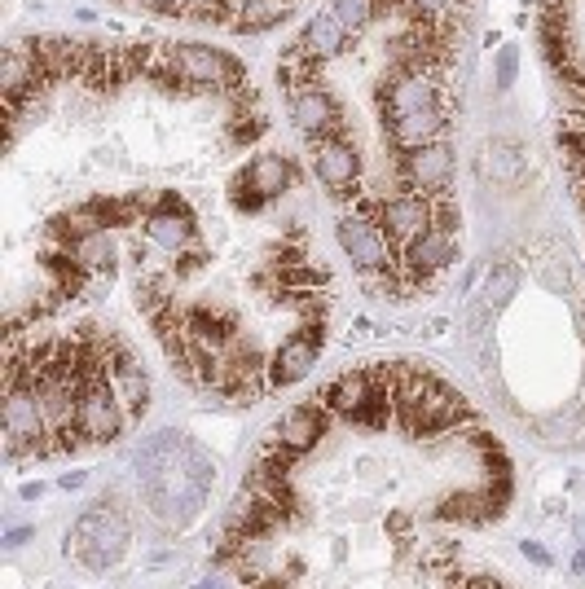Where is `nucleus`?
Segmentation results:
<instances>
[{
    "instance_id": "obj_19",
    "label": "nucleus",
    "mask_w": 585,
    "mask_h": 589,
    "mask_svg": "<svg viewBox=\"0 0 585 589\" xmlns=\"http://www.w3.org/2000/svg\"><path fill=\"white\" fill-rule=\"evenodd\" d=\"M286 9H291V0H238L234 5L238 18L229 22V27L234 31H264V27H273V22H282Z\"/></svg>"
},
{
    "instance_id": "obj_7",
    "label": "nucleus",
    "mask_w": 585,
    "mask_h": 589,
    "mask_svg": "<svg viewBox=\"0 0 585 589\" xmlns=\"http://www.w3.org/2000/svg\"><path fill=\"white\" fill-rule=\"evenodd\" d=\"M361 211L388 233L392 247L418 238L423 229H432V198L427 194H392V198H379V203H366Z\"/></svg>"
},
{
    "instance_id": "obj_24",
    "label": "nucleus",
    "mask_w": 585,
    "mask_h": 589,
    "mask_svg": "<svg viewBox=\"0 0 585 589\" xmlns=\"http://www.w3.org/2000/svg\"><path fill=\"white\" fill-rule=\"evenodd\" d=\"M247 106H238L234 119H229V141H234V146H251V141L264 132V115H260V110H251V115H247Z\"/></svg>"
},
{
    "instance_id": "obj_23",
    "label": "nucleus",
    "mask_w": 585,
    "mask_h": 589,
    "mask_svg": "<svg viewBox=\"0 0 585 589\" xmlns=\"http://www.w3.org/2000/svg\"><path fill=\"white\" fill-rule=\"evenodd\" d=\"M330 14L344 22L348 36H352V31H361L374 14H379V0H330Z\"/></svg>"
},
{
    "instance_id": "obj_13",
    "label": "nucleus",
    "mask_w": 585,
    "mask_h": 589,
    "mask_svg": "<svg viewBox=\"0 0 585 589\" xmlns=\"http://www.w3.org/2000/svg\"><path fill=\"white\" fill-rule=\"evenodd\" d=\"M326 427H330V414L322 405H295V409H286V414L278 418V427L269 431V436H278L286 449H295V453H308L317 440L326 436Z\"/></svg>"
},
{
    "instance_id": "obj_15",
    "label": "nucleus",
    "mask_w": 585,
    "mask_h": 589,
    "mask_svg": "<svg viewBox=\"0 0 585 589\" xmlns=\"http://www.w3.org/2000/svg\"><path fill=\"white\" fill-rule=\"evenodd\" d=\"M304 49L313 53L317 62H326V58H335V53H344V44H348V27L339 22L330 9H322V14H313L308 18V27H304Z\"/></svg>"
},
{
    "instance_id": "obj_5",
    "label": "nucleus",
    "mask_w": 585,
    "mask_h": 589,
    "mask_svg": "<svg viewBox=\"0 0 585 589\" xmlns=\"http://www.w3.org/2000/svg\"><path fill=\"white\" fill-rule=\"evenodd\" d=\"M322 339H326V321H304L291 339H282V348L269 357V392H282V387L300 383L317 365Z\"/></svg>"
},
{
    "instance_id": "obj_4",
    "label": "nucleus",
    "mask_w": 585,
    "mask_h": 589,
    "mask_svg": "<svg viewBox=\"0 0 585 589\" xmlns=\"http://www.w3.org/2000/svg\"><path fill=\"white\" fill-rule=\"evenodd\" d=\"M124 427H128V414H124V405H119L110 379L106 374L88 379L80 392V436L88 444H110V440L124 436Z\"/></svg>"
},
{
    "instance_id": "obj_14",
    "label": "nucleus",
    "mask_w": 585,
    "mask_h": 589,
    "mask_svg": "<svg viewBox=\"0 0 585 589\" xmlns=\"http://www.w3.org/2000/svg\"><path fill=\"white\" fill-rule=\"evenodd\" d=\"M445 106H432V110H414V115H401V119H388V137L396 150H423L432 141L445 137Z\"/></svg>"
},
{
    "instance_id": "obj_9",
    "label": "nucleus",
    "mask_w": 585,
    "mask_h": 589,
    "mask_svg": "<svg viewBox=\"0 0 585 589\" xmlns=\"http://www.w3.org/2000/svg\"><path fill=\"white\" fill-rule=\"evenodd\" d=\"M449 176H454V150L445 141H432L423 150H405L401 154V181H405V194H445Z\"/></svg>"
},
{
    "instance_id": "obj_29",
    "label": "nucleus",
    "mask_w": 585,
    "mask_h": 589,
    "mask_svg": "<svg viewBox=\"0 0 585 589\" xmlns=\"http://www.w3.org/2000/svg\"><path fill=\"white\" fill-rule=\"evenodd\" d=\"M207 264V251H181L176 255V277H190V273H198Z\"/></svg>"
},
{
    "instance_id": "obj_16",
    "label": "nucleus",
    "mask_w": 585,
    "mask_h": 589,
    "mask_svg": "<svg viewBox=\"0 0 585 589\" xmlns=\"http://www.w3.org/2000/svg\"><path fill=\"white\" fill-rule=\"evenodd\" d=\"M238 176H242L247 185H256L264 198H278L286 185H291V163H286L282 154H256V159H251Z\"/></svg>"
},
{
    "instance_id": "obj_18",
    "label": "nucleus",
    "mask_w": 585,
    "mask_h": 589,
    "mask_svg": "<svg viewBox=\"0 0 585 589\" xmlns=\"http://www.w3.org/2000/svg\"><path fill=\"white\" fill-rule=\"evenodd\" d=\"M146 238L154 242V247L181 255V251H190V242H194V220H181V216H146Z\"/></svg>"
},
{
    "instance_id": "obj_3",
    "label": "nucleus",
    "mask_w": 585,
    "mask_h": 589,
    "mask_svg": "<svg viewBox=\"0 0 585 589\" xmlns=\"http://www.w3.org/2000/svg\"><path fill=\"white\" fill-rule=\"evenodd\" d=\"M379 106L388 119L440 106V71L436 66H392V75L379 88Z\"/></svg>"
},
{
    "instance_id": "obj_30",
    "label": "nucleus",
    "mask_w": 585,
    "mask_h": 589,
    "mask_svg": "<svg viewBox=\"0 0 585 589\" xmlns=\"http://www.w3.org/2000/svg\"><path fill=\"white\" fill-rule=\"evenodd\" d=\"M462 589H502V581L498 576H462Z\"/></svg>"
},
{
    "instance_id": "obj_21",
    "label": "nucleus",
    "mask_w": 585,
    "mask_h": 589,
    "mask_svg": "<svg viewBox=\"0 0 585 589\" xmlns=\"http://www.w3.org/2000/svg\"><path fill=\"white\" fill-rule=\"evenodd\" d=\"M80 260L88 264V269H97V273H106L110 277V269H115V247H110V238H106V229H97V233H84L80 242L71 247Z\"/></svg>"
},
{
    "instance_id": "obj_32",
    "label": "nucleus",
    "mask_w": 585,
    "mask_h": 589,
    "mask_svg": "<svg viewBox=\"0 0 585 589\" xmlns=\"http://www.w3.org/2000/svg\"><path fill=\"white\" fill-rule=\"evenodd\" d=\"M27 537H31V528H14V532H9V541H5V546H9V550H18Z\"/></svg>"
},
{
    "instance_id": "obj_17",
    "label": "nucleus",
    "mask_w": 585,
    "mask_h": 589,
    "mask_svg": "<svg viewBox=\"0 0 585 589\" xmlns=\"http://www.w3.org/2000/svg\"><path fill=\"white\" fill-rule=\"evenodd\" d=\"M480 176H493L498 185H515L524 176V154L511 141H493L480 154Z\"/></svg>"
},
{
    "instance_id": "obj_11",
    "label": "nucleus",
    "mask_w": 585,
    "mask_h": 589,
    "mask_svg": "<svg viewBox=\"0 0 585 589\" xmlns=\"http://www.w3.org/2000/svg\"><path fill=\"white\" fill-rule=\"evenodd\" d=\"M291 119H295V128L308 132V137H344V119H339V106H335V97L326 93V88H300L295 93V102H291Z\"/></svg>"
},
{
    "instance_id": "obj_6",
    "label": "nucleus",
    "mask_w": 585,
    "mask_h": 589,
    "mask_svg": "<svg viewBox=\"0 0 585 589\" xmlns=\"http://www.w3.org/2000/svg\"><path fill=\"white\" fill-rule=\"evenodd\" d=\"M458 260V242H454V233H445V229H423L418 238L405 242V260H401V273H405V282H410V291H427L432 286V277L440 269H449V264Z\"/></svg>"
},
{
    "instance_id": "obj_10",
    "label": "nucleus",
    "mask_w": 585,
    "mask_h": 589,
    "mask_svg": "<svg viewBox=\"0 0 585 589\" xmlns=\"http://www.w3.org/2000/svg\"><path fill=\"white\" fill-rule=\"evenodd\" d=\"M313 172L330 194H352L361 176V154L344 137H322L313 146Z\"/></svg>"
},
{
    "instance_id": "obj_2",
    "label": "nucleus",
    "mask_w": 585,
    "mask_h": 589,
    "mask_svg": "<svg viewBox=\"0 0 585 589\" xmlns=\"http://www.w3.org/2000/svg\"><path fill=\"white\" fill-rule=\"evenodd\" d=\"M66 550H75V559L88 563V568H110V563H119L124 559V550H128L124 515H119V510H106V502L93 506L80 524H75L71 546Z\"/></svg>"
},
{
    "instance_id": "obj_27",
    "label": "nucleus",
    "mask_w": 585,
    "mask_h": 589,
    "mask_svg": "<svg viewBox=\"0 0 585 589\" xmlns=\"http://www.w3.org/2000/svg\"><path fill=\"white\" fill-rule=\"evenodd\" d=\"M515 71H520V53H515V49H502V53H498V84H502V88L515 84Z\"/></svg>"
},
{
    "instance_id": "obj_28",
    "label": "nucleus",
    "mask_w": 585,
    "mask_h": 589,
    "mask_svg": "<svg viewBox=\"0 0 585 589\" xmlns=\"http://www.w3.org/2000/svg\"><path fill=\"white\" fill-rule=\"evenodd\" d=\"M242 585L247 589H291L286 576H260V572H247V568H242Z\"/></svg>"
},
{
    "instance_id": "obj_31",
    "label": "nucleus",
    "mask_w": 585,
    "mask_h": 589,
    "mask_svg": "<svg viewBox=\"0 0 585 589\" xmlns=\"http://www.w3.org/2000/svg\"><path fill=\"white\" fill-rule=\"evenodd\" d=\"M524 554H528V559H533V563H542V568L550 563V554H546L542 546H537V541H524Z\"/></svg>"
},
{
    "instance_id": "obj_12",
    "label": "nucleus",
    "mask_w": 585,
    "mask_h": 589,
    "mask_svg": "<svg viewBox=\"0 0 585 589\" xmlns=\"http://www.w3.org/2000/svg\"><path fill=\"white\" fill-rule=\"evenodd\" d=\"M370 396H374V365L370 370H348V374H339V379H330L322 387V396H317V405H322L330 418H352Z\"/></svg>"
},
{
    "instance_id": "obj_1",
    "label": "nucleus",
    "mask_w": 585,
    "mask_h": 589,
    "mask_svg": "<svg viewBox=\"0 0 585 589\" xmlns=\"http://www.w3.org/2000/svg\"><path fill=\"white\" fill-rule=\"evenodd\" d=\"M172 66L181 88H212V93H229L234 106L251 102V88L242 66L220 49H207V44H176L172 49Z\"/></svg>"
},
{
    "instance_id": "obj_8",
    "label": "nucleus",
    "mask_w": 585,
    "mask_h": 589,
    "mask_svg": "<svg viewBox=\"0 0 585 589\" xmlns=\"http://www.w3.org/2000/svg\"><path fill=\"white\" fill-rule=\"evenodd\" d=\"M335 238H339V247L352 255V264H357V269L366 273V277L392 269V242H388V233L374 225V220L344 216V220L335 225Z\"/></svg>"
},
{
    "instance_id": "obj_26",
    "label": "nucleus",
    "mask_w": 585,
    "mask_h": 589,
    "mask_svg": "<svg viewBox=\"0 0 585 589\" xmlns=\"http://www.w3.org/2000/svg\"><path fill=\"white\" fill-rule=\"evenodd\" d=\"M146 216H181V220H194V211H190V203H185L181 194H159V203H154Z\"/></svg>"
},
{
    "instance_id": "obj_22",
    "label": "nucleus",
    "mask_w": 585,
    "mask_h": 589,
    "mask_svg": "<svg viewBox=\"0 0 585 589\" xmlns=\"http://www.w3.org/2000/svg\"><path fill=\"white\" fill-rule=\"evenodd\" d=\"M515 291H520V269H515V264H498V269H489V282H484V304L502 308Z\"/></svg>"
},
{
    "instance_id": "obj_25",
    "label": "nucleus",
    "mask_w": 585,
    "mask_h": 589,
    "mask_svg": "<svg viewBox=\"0 0 585 589\" xmlns=\"http://www.w3.org/2000/svg\"><path fill=\"white\" fill-rule=\"evenodd\" d=\"M229 198H234V207L247 211V216H256V211H264V203H269V198H264L256 185L242 181V176H234V185H229Z\"/></svg>"
},
{
    "instance_id": "obj_20",
    "label": "nucleus",
    "mask_w": 585,
    "mask_h": 589,
    "mask_svg": "<svg viewBox=\"0 0 585 589\" xmlns=\"http://www.w3.org/2000/svg\"><path fill=\"white\" fill-rule=\"evenodd\" d=\"M317 62L313 53L304 49V44H291V49H286V58L278 62V84L282 88H300V84H313L317 80Z\"/></svg>"
}]
</instances>
